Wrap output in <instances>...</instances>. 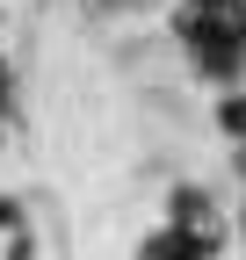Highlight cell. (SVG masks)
Wrapping results in <instances>:
<instances>
[{
	"label": "cell",
	"instance_id": "6da1fadb",
	"mask_svg": "<svg viewBox=\"0 0 246 260\" xmlns=\"http://www.w3.org/2000/svg\"><path fill=\"white\" fill-rule=\"evenodd\" d=\"M174 37L189 44V58L210 80H232L246 58V0H181Z\"/></svg>",
	"mask_w": 246,
	"mask_h": 260
},
{
	"label": "cell",
	"instance_id": "7a4b0ae2",
	"mask_svg": "<svg viewBox=\"0 0 246 260\" xmlns=\"http://www.w3.org/2000/svg\"><path fill=\"white\" fill-rule=\"evenodd\" d=\"M167 217H174V232H181V239H196L203 253L218 246V232H225V224H218V210H210V203H203L196 188H181L174 203H167Z\"/></svg>",
	"mask_w": 246,
	"mask_h": 260
},
{
	"label": "cell",
	"instance_id": "3957f363",
	"mask_svg": "<svg viewBox=\"0 0 246 260\" xmlns=\"http://www.w3.org/2000/svg\"><path fill=\"white\" fill-rule=\"evenodd\" d=\"M138 260H203V246H196V239H181L174 224H167L160 239H145V246H138Z\"/></svg>",
	"mask_w": 246,
	"mask_h": 260
},
{
	"label": "cell",
	"instance_id": "277c9868",
	"mask_svg": "<svg viewBox=\"0 0 246 260\" xmlns=\"http://www.w3.org/2000/svg\"><path fill=\"white\" fill-rule=\"evenodd\" d=\"M218 123L232 130V138H246V94H232V102H218Z\"/></svg>",
	"mask_w": 246,
	"mask_h": 260
},
{
	"label": "cell",
	"instance_id": "5b68a950",
	"mask_svg": "<svg viewBox=\"0 0 246 260\" xmlns=\"http://www.w3.org/2000/svg\"><path fill=\"white\" fill-rule=\"evenodd\" d=\"M15 224H22V210L8 203V195H0V232H15Z\"/></svg>",
	"mask_w": 246,
	"mask_h": 260
},
{
	"label": "cell",
	"instance_id": "8992f818",
	"mask_svg": "<svg viewBox=\"0 0 246 260\" xmlns=\"http://www.w3.org/2000/svg\"><path fill=\"white\" fill-rule=\"evenodd\" d=\"M0 102H8V58H0Z\"/></svg>",
	"mask_w": 246,
	"mask_h": 260
},
{
	"label": "cell",
	"instance_id": "52a82bcc",
	"mask_svg": "<svg viewBox=\"0 0 246 260\" xmlns=\"http://www.w3.org/2000/svg\"><path fill=\"white\" fill-rule=\"evenodd\" d=\"M8 260H29V246H22V239H15V253H8Z\"/></svg>",
	"mask_w": 246,
	"mask_h": 260
},
{
	"label": "cell",
	"instance_id": "ba28073f",
	"mask_svg": "<svg viewBox=\"0 0 246 260\" xmlns=\"http://www.w3.org/2000/svg\"><path fill=\"white\" fill-rule=\"evenodd\" d=\"M239 174H246V152H239Z\"/></svg>",
	"mask_w": 246,
	"mask_h": 260
},
{
	"label": "cell",
	"instance_id": "9c48e42d",
	"mask_svg": "<svg viewBox=\"0 0 246 260\" xmlns=\"http://www.w3.org/2000/svg\"><path fill=\"white\" fill-rule=\"evenodd\" d=\"M239 232H246V217H239Z\"/></svg>",
	"mask_w": 246,
	"mask_h": 260
}]
</instances>
